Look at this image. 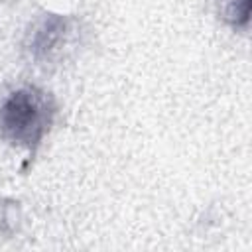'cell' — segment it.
I'll list each match as a JSON object with an SVG mask.
<instances>
[{
  "instance_id": "cell-3",
  "label": "cell",
  "mask_w": 252,
  "mask_h": 252,
  "mask_svg": "<svg viewBox=\"0 0 252 252\" xmlns=\"http://www.w3.org/2000/svg\"><path fill=\"white\" fill-rule=\"evenodd\" d=\"M248 12H250V0H232L224 8V20L234 28L236 26H246Z\"/></svg>"
},
{
  "instance_id": "cell-2",
  "label": "cell",
  "mask_w": 252,
  "mask_h": 252,
  "mask_svg": "<svg viewBox=\"0 0 252 252\" xmlns=\"http://www.w3.org/2000/svg\"><path fill=\"white\" fill-rule=\"evenodd\" d=\"M69 35V20L59 14H45L32 26L26 47L33 61L49 63L61 51Z\"/></svg>"
},
{
  "instance_id": "cell-1",
  "label": "cell",
  "mask_w": 252,
  "mask_h": 252,
  "mask_svg": "<svg viewBox=\"0 0 252 252\" xmlns=\"http://www.w3.org/2000/svg\"><path fill=\"white\" fill-rule=\"evenodd\" d=\"M55 116V102L39 87H18L0 96V138L35 150L49 132Z\"/></svg>"
}]
</instances>
